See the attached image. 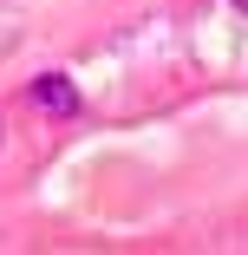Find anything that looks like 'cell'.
<instances>
[{"mask_svg":"<svg viewBox=\"0 0 248 255\" xmlns=\"http://www.w3.org/2000/svg\"><path fill=\"white\" fill-rule=\"evenodd\" d=\"M26 105L46 112V118H72V112H79V85H72L66 72H39V79L26 85Z\"/></svg>","mask_w":248,"mask_h":255,"instance_id":"cell-1","label":"cell"},{"mask_svg":"<svg viewBox=\"0 0 248 255\" xmlns=\"http://www.w3.org/2000/svg\"><path fill=\"white\" fill-rule=\"evenodd\" d=\"M0 150H7V125H0Z\"/></svg>","mask_w":248,"mask_h":255,"instance_id":"cell-2","label":"cell"},{"mask_svg":"<svg viewBox=\"0 0 248 255\" xmlns=\"http://www.w3.org/2000/svg\"><path fill=\"white\" fill-rule=\"evenodd\" d=\"M235 7H242V13H248V0H235Z\"/></svg>","mask_w":248,"mask_h":255,"instance_id":"cell-3","label":"cell"}]
</instances>
